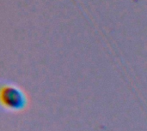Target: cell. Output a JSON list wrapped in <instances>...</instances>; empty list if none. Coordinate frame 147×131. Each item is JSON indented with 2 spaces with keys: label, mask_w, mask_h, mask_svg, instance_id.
<instances>
[{
  "label": "cell",
  "mask_w": 147,
  "mask_h": 131,
  "mask_svg": "<svg viewBox=\"0 0 147 131\" xmlns=\"http://www.w3.org/2000/svg\"><path fill=\"white\" fill-rule=\"evenodd\" d=\"M1 102L9 110L20 111L25 107L27 99L21 89L16 87L7 86L2 88Z\"/></svg>",
  "instance_id": "obj_1"
}]
</instances>
